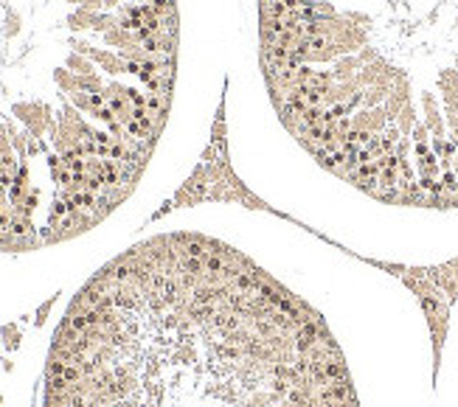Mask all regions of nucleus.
Here are the masks:
<instances>
[{
	"label": "nucleus",
	"mask_w": 458,
	"mask_h": 407,
	"mask_svg": "<svg viewBox=\"0 0 458 407\" xmlns=\"http://www.w3.org/2000/svg\"><path fill=\"white\" fill-rule=\"evenodd\" d=\"M43 407H363L293 261L208 230L129 247L62 314Z\"/></svg>",
	"instance_id": "nucleus-1"
}]
</instances>
